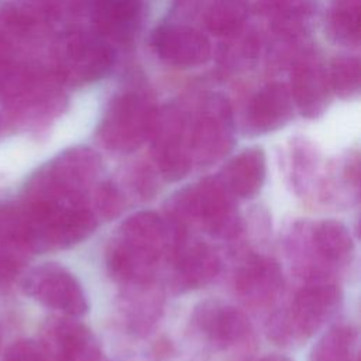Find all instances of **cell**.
Returning a JSON list of instances; mask_svg holds the SVG:
<instances>
[{"label":"cell","mask_w":361,"mask_h":361,"mask_svg":"<svg viewBox=\"0 0 361 361\" xmlns=\"http://www.w3.org/2000/svg\"><path fill=\"white\" fill-rule=\"evenodd\" d=\"M283 250L302 282H338L355 244L348 227L336 219L296 220L283 234Z\"/></svg>","instance_id":"obj_4"},{"label":"cell","mask_w":361,"mask_h":361,"mask_svg":"<svg viewBox=\"0 0 361 361\" xmlns=\"http://www.w3.org/2000/svg\"><path fill=\"white\" fill-rule=\"evenodd\" d=\"M360 28V0H337L329 14V30L331 37L344 45H358Z\"/></svg>","instance_id":"obj_25"},{"label":"cell","mask_w":361,"mask_h":361,"mask_svg":"<svg viewBox=\"0 0 361 361\" xmlns=\"http://www.w3.org/2000/svg\"><path fill=\"white\" fill-rule=\"evenodd\" d=\"M255 361H292L289 357L282 355V354H267Z\"/></svg>","instance_id":"obj_29"},{"label":"cell","mask_w":361,"mask_h":361,"mask_svg":"<svg viewBox=\"0 0 361 361\" xmlns=\"http://www.w3.org/2000/svg\"><path fill=\"white\" fill-rule=\"evenodd\" d=\"M141 8V0H94V25L104 38L127 41L137 31Z\"/></svg>","instance_id":"obj_21"},{"label":"cell","mask_w":361,"mask_h":361,"mask_svg":"<svg viewBox=\"0 0 361 361\" xmlns=\"http://www.w3.org/2000/svg\"><path fill=\"white\" fill-rule=\"evenodd\" d=\"M293 116V102L283 83L264 86L248 103L243 130L247 135H262L282 128Z\"/></svg>","instance_id":"obj_18"},{"label":"cell","mask_w":361,"mask_h":361,"mask_svg":"<svg viewBox=\"0 0 361 361\" xmlns=\"http://www.w3.org/2000/svg\"><path fill=\"white\" fill-rule=\"evenodd\" d=\"M358 343L354 324H331L312 345L309 361H358Z\"/></svg>","instance_id":"obj_23"},{"label":"cell","mask_w":361,"mask_h":361,"mask_svg":"<svg viewBox=\"0 0 361 361\" xmlns=\"http://www.w3.org/2000/svg\"><path fill=\"white\" fill-rule=\"evenodd\" d=\"M189 329L195 341L207 353L228 357L231 361H248L255 348L254 327L248 316L220 299L197 303L190 313Z\"/></svg>","instance_id":"obj_6"},{"label":"cell","mask_w":361,"mask_h":361,"mask_svg":"<svg viewBox=\"0 0 361 361\" xmlns=\"http://www.w3.org/2000/svg\"><path fill=\"white\" fill-rule=\"evenodd\" d=\"M330 92L327 71L320 59L313 54L299 58L292 71L289 92L299 113L307 118L323 114L330 102Z\"/></svg>","instance_id":"obj_17"},{"label":"cell","mask_w":361,"mask_h":361,"mask_svg":"<svg viewBox=\"0 0 361 361\" xmlns=\"http://www.w3.org/2000/svg\"><path fill=\"white\" fill-rule=\"evenodd\" d=\"M151 45L162 61L178 68L199 66L207 62L212 55L207 37L182 24H164L155 28Z\"/></svg>","instance_id":"obj_16"},{"label":"cell","mask_w":361,"mask_h":361,"mask_svg":"<svg viewBox=\"0 0 361 361\" xmlns=\"http://www.w3.org/2000/svg\"><path fill=\"white\" fill-rule=\"evenodd\" d=\"M183 230L165 214L141 210L128 216L110 237L106 247V268L118 285L158 279L166 267L173 244Z\"/></svg>","instance_id":"obj_1"},{"label":"cell","mask_w":361,"mask_h":361,"mask_svg":"<svg viewBox=\"0 0 361 361\" xmlns=\"http://www.w3.org/2000/svg\"><path fill=\"white\" fill-rule=\"evenodd\" d=\"M341 302L338 282H302L292 299L269 316L267 336L281 347L300 345L334 317Z\"/></svg>","instance_id":"obj_5"},{"label":"cell","mask_w":361,"mask_h":361,"mask_svg":"<svg viewBox=\"0 0 361 361\" xmlns=\"http://www.w3.org/2000/svg\"><path fill=\"white\" fill-rule=\"evenodd\" d=\"M164 214L189 234L200 231L227 243L235 254L245 251V221L237 209V200L217 175L204 176L173 192L165 202Z\"/></svg>","instance_id":"obj_2"},{"label":"cell","mask_w":361,"mask_h":361,"mask_svg":"<svg viewBox=\"0 0 361 361\" xmlns=\"http://www.w3.org/2000/svg\"><path fill=\"white\" fill-rule=\"evenodd\" d=\"M227 192L238 202L259 193L267 176V157L261 147H248L234 155L216 173Z\"/></svg>","instance_id":"obj_19"},{"label":"cell","mask_w":361,"mask_h":361,"mask_svg":"<svg viewBox=\"0 0 361 361\" xmlns=\"http://www.w3.org/2000/svg\"><path fill=\"white\" fill-rule=\"evenodd\" d=\"M3 361H48L39 343L34 340H18L13 343Z\"/></svg>","instance_id":"obj_28"},{"label":"cell","mask_w":361,"mask_h":361,"mask_svg":"<svg viewBox=\"0 0 361 361\" xmlns=\"http://www.w3.org/2000/svg\"><path fill=\"white\" fill-rule=\"evenodd\" d=\"M117 310L124 329L137 337L149 334L162 317L165 296L155 281L118 285Z\"/></svg>","instance_id":"obj_15"},{"label":"cell","mask_w":361,"mask_h":361,"mask_svg":"<svg viewBox=\"0 0 361 361\" xmlns=\"http://www.w3.org/2000/svg\"><path fill=\"white\" fill-rule=\"evenodd\" d=\"M39 344L48 361H109L94 334L65 314L45 323Z\"/></svg>","instance_id":"obj_14"},{"label":"cell","mask_w":361,"mask_h":361,"mask_svg":"<svg viewBox=\"0 0 361 361\" xmlns=\"http://www.w3.org/2000/svg\"><path fill=\"white\" fill-rule=\"evenodd\" d=\"M157 113L149 96L126 92L107 106L96 130L97 141L107 151L130 154L149 140Z\"/></svg>","instance_id":"obj_7"},{"label":"cell","mask_w":361,"mask_h":361,"mask_svg":"<svg viewBox=\"0 0 361 361\" xmlns=\"http://www.w3.org/2000/svg\"><path fill=\"white\" fill-rule=\"evenodd\" d=\"M248 17L247 0H213L206 10L207 30L217 37H231L243 28Z\"/></svg>","instance_id":"obj_24"},{"label":"cell","mask_w":361,"mask_h":361,"mask_svg":"<svg viewBox=\"0 0 361 361\" xmlns=\"http://www.w3.org/2000/svg\"><path fill=\"white\" fill-rule=\"evenodd\" d=\"M0 124H1V121H0Z\"/></svg>","instance_id":"obj_31"},{"label":"cell","mask_w":361,"mask_h":361,"mask_svg":"<svg viewBox=\"0 0 361 361\" xmlns=\"http://www.w3.org/2000/svg\"><path fill=\"white\" fill-rule=\"evenodd\" d=\"M283 288V271L275 258L251 250L240 255L233 274V290L244 307L268 310L279 302Z\"/></svg>","instance_id":"obj_11"},{"label":"cell","mask_w":361,"mask_h":361,"mask_svg":"<svg viewBox=\"0 0 361 361\" xmlns=\"http://www.w3.org/2000/svg\"><path fill=\"white\" fill-rule=\"evenodd\" d=\"M0 340H1V334H0Z\"/></svg>","instance_id":"obj_30"},{"label":"cell","mask_w":361,"mask_h":361,"mask_svg":"<svg viewBox=\"0 0 361 361\" xmlns=\"http://www.w3.org/2000/svg\"><path fill=\"white\" fill-rule=\"evenodd\" d=\"M128 204L130 200L116 180H99L92 196V206L99 220L116 219Z\"/></svg>","instance_id":"obj_27"},{"label":"cell","mask_w":361,"mask_h":361,"mask_svg":"<svg viewBox=\"0 0 361 361\" xmlns=\"http://www.w3.org/2000/svg\"><path fill=\"white\" fill-rule=\"evenodd\" d=\"M113 63L114 52L102 37L73 30L55 42L51 75L58 83L83 86L103 78Z\"/></svg>","instance_id":"obj_8"},{"label":"cell","mask_w":361,"mask_h":361,"mask_svg":"<svg viewBox=\"0 0 361 361\" xmlns=\"http://www.w3.org/2000/svg\"><path fill=\"white\" fill-rule=\"evenodd\" d=\"M330 90L338 97L354 96L360 89V59L355 56H337L327 72Z\"/></svg>","instance_id":"obj_26"},{"label":"cell","mask_w":361,"mask_h":361,"mask_svg":"<svg viewBox=\"0 0 361 361\" xmlns=\"http://www.w3.org/2000/svg\"><path fill=\"white\" fill-rule=\"evenodd\" d=\"M151 141L152 165L165 182H178L192 169L190 117L175 104L158 110Z\"/></svg>","instance_id":"obj_9"},{"label":"cell","mask_w":361,"mask_h":361,"mask_svg":"<svg viewBox=\"0 0 361 361\" xmlns=\"http://www.w3.org/2000/svg\"><path fill=\"white\" fill-rule=\"evenodd\" d=\"M23 289L34 300L65 316L80 317L89 309L86 293L78 278L56 262L32 268L23 282Z\"/></svg>","instance_id":"obj_13"},{"label":"cell","mask_w":361,"mask_h":361,"mask_svg":"<svg viewBox=\"0 0 361 361\" xmlns=\"http://www.w3.org/2000/svg\"><path fill=\"white\" fill-rule=\"evenodd\" d=\"M255 8L283 38L300 35L310 16L307 0H257Z\"/></svg>","instance_id":"obj_22"},{"label":"cell","mask_w":361,"mask_h":361,"mask_svg":"<svg viewBox=\"0 0 361 361\" xmlns=\"http://www.w3.org/2000/svg\"><path fill=\"white\" fill-rule=\"evenodd\" d=\"M235 123L227 99L212 94L190 118L193 166L207 168L221 161L234 147Z\"/></svg>","instance_id":"obj_10"},{"label":"cell","mask_w":361,"mask_h":361,"mask_svg":"<svg viewBox=\"0 0 361 361\" xmlns=\"http://www.w3.org/2000/svg\"><path fill=\"white\" fill-rule=\"evenodd\" d=\"M32 254L17 204L0 203V283L10 282Z\"/></svg>","instance_id":"obj_20"},{"label":"cell","mask_w":361,"mask_h":361,"mask_svg":"<svg viewBox=\"0 0 361 361\" xmlns=\"http://www.w3.org/2000/svg\"><path fill=\"white\" fill-rule=\"evenodd\" d=\"M102 169V158L94 149L83 145L68 148L28 178L17 203L27 209L92 206Z\"/></svg>","instance_id":"obj_3"},{"label":"cell","mask_w":361,"mask_h":361,"mask_svg":"<svg viewBox=\"0 0 361 361\" xmlns=\"http://www.w3.org/2000/svg\"><path fill=\"white\" fill-rule=\"evenodd\" d=\"M166 268L171 288L188 293L210 285L223 269V258L210 243L183 233L173 244Z\"/></svg>","instance_id":"obj_12"}]
</instances>
